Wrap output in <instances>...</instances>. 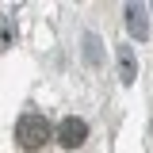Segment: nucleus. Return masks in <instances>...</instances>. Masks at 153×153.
Masks as SVG:
<instances>
[{"label":"nucleus","mask_w":153,"mask_h":153,"mask_svg":"<svg viewBox=\"0 0 153 153\" xmlns=\"http://www.w3.org/2000/svg\"><path fill=\"white\" fill-rule=\"evenodd\" d=\"M50 138H54V126H50L46 115H23L16 123V142H19V149H27V153L42 149Z\"/></svg>","instance_id":"obj_1"},{"label":"nucleus","mask_w":153,"mask_h":153,"mask_svg":"<svg viewBox=\"0 0 153 153\" xmlns=\"http://www.w3.org/2000/svg\"><path fill=\"white\" fill-rule=\"evenodd\" d=\"M54 134H57V142H61L65 149H76V146H84V138H88V123L76 119V115H65Z\"/></svg>","instance_id":"obj_2"},{"label":"nucleus","mask_w":153,"mask_h":153,"mask_svg":"<svg viewBox=\"0 0 153 153\" xmlns=\"http://www.w3.org/2000/svg\"><path fill=\"white\" fill-rule=\"evenodd\" d=\"M126 23H130V35H138V38H146L149 35V27H146V12H142V8H126Z\"/></svg>","instance_id":"obj_3"},{"label":"nucleus","mask_w":153,"mask_h":153,"mask_svg":"<svg viewBox=\"0 0 153 153\" xmlns=\"http://www.w3.org/2000/svg\"><path fill=\"white\" fill-rule=\"evenodd\" d=\"M119 73H123L126 84L138 76V69H134V50H130V46H119Z\"/></svg>","instance_id":"obj_4"}]
</instances>
